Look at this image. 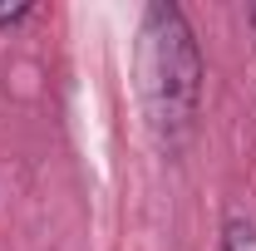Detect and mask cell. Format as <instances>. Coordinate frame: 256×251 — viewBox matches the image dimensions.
<instances>
[{"instance_id":"1","label":"cell","mask_w":256,"mask_h":251,"mask_svg":"<svg viewBox=\"0 0 256 251\" xmlns=\"http://www.w3.org/2000/svg\"><path fill=\"white\" fill-rule=\"evenodd\" d=\"M138 89L148 104V124L168 153H178L192 133L197 98H202V50L188 15L178 5H148L138 30Z\"/></svg>"},{"instance_id":"2","label":"cell","mask_w":256,"mask_h":251,"mask_svg":"<svg viewBox=\"0 0 256 251\" xmlns=\"http://www.w3.org/2000/svg\"><path fill=\"white\" fill-rule=\"evenodd\" d=\"M222 251H256V222L232 212L222 222Z\"/></svg>"},{"instance_id":"3","label":"cell","mask_w":256,"mask_h":251,"mask_svg":"<svg viewBox=\"0 0 256 251\" xmlns=\"http://www.w3.org/2000/svg\"><path fill=\"white\" fill-rule=\"evenodd\" d=\"M30 15V5H10V10H0V25H15V20H25Z\"/></svg>"},{"instance_id":"4","label":"cell","mask_w":256,"mask_h":251,"mask_svg":"<svg viewBox=\"0 0 256 251\" xmlns=\"http://www.w3.org/2000/svg\"><path fill=\"white\" fill-rule=\"evenodd\" d=\"M252 20H256V5H252Z\"/></svg>"}]
</instances>
